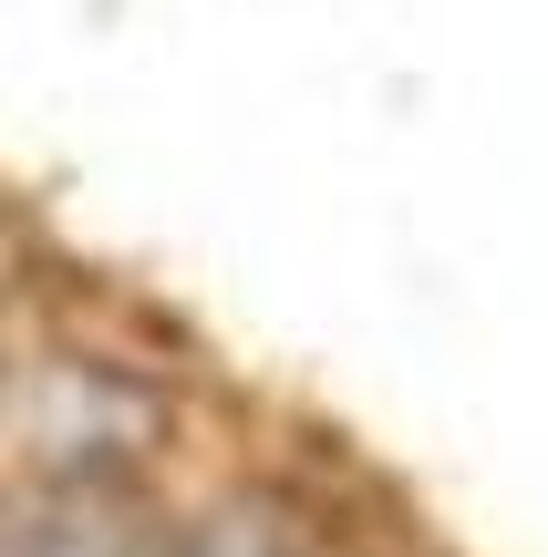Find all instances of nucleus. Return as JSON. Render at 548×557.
<instances>
[{
    "mask_svg": "<svg viewBox=\"0 0 548 557\" xmlns=\"http://www.w3.org/2000/svg\"><path fill=\"white\" fill-rule=\"evenodd\" d=\"M21 557H156V537H145L124 506L83 496V506H62L52 527H32V537H21Z\"/></svg>",
    "mask_w": 548,
    "mask_h": 557,
    "instance_id": "nucleus-1",
    "label": "nucleus"
},
{
    "mask_svg": "<svg viewBox=\"0 0 548 557\" xmlns=\"http://www.w3.org/2000/svg\"><path fill=\"white\" fill-rule=\"evenodd\" d=\"M0 557H21V537H0Z\"/></svg>",
    "mask_w": 548,
    "mask_h": 557,
    "instance_id": "nucleus-3",
    "label": "nucleus"
},
{
    "mask_svg": "<svg viewBox=\"0 0 548 557\" xmlns=\"http://www.w3.org/2000/svg\"><path fill=\"white\" fill-rule=\"evenodd\" d=\"M207 557H290V547H280V537H218Z\"/></svg>",
    "mask_w": 548,
    "mask_h": 557,
    "instance_id": "nucleus-2",
    "label": "nucleus"
}]
</instances>
